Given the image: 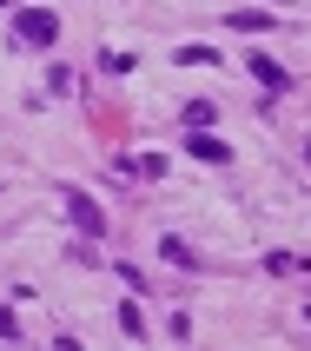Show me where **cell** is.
Returning <instances> with one entry per match:
<instances>
[{"label":"cell","mask_w":311,"mask_h":351,"mask_svg":"<svg viewBox=\"0 0 311 351\" xmlns=\"http://www.w3.org/2000/svg\"><path fill=\"white\" fill-rule=\"evenodd\" d=\"M0 338H7V345L20 338V325H14V312H7V305H0Z\"/></svg>","instance_id":"12"},{"label":"cell","mask_w":311,"mask_h":351,"mask_svg":"<svg viewBox=\"0 0 311 351\" xmlns=\"http://www.w3.org/2000/svg\"><path fill=\"white\" fill-rule=\"evenodd\" d=\"M245 66H252V80L265 86V93H285V86H292V73H285L272 53H245Z\"/></svg>","instance_id":"3"},{"label":"cell","mask_w":311,"mask_h":351,"mask_svg":"<svg viewBox=\"0 0 311 351\" xmlns=\"http://www.w3.org/2000/svg\"><path fill=\"white\" fill-rule=\"evenodd\" d=\"M60 206H66V219H73V232H86V239L106 232V213H99V199L86 193V186H60Z\"/></svg>","instance_id":"1"},{"label":"cell","mask_w":311,"mask_h":351,"mask_svg":"<svg viewBox=\"0 0 311 351\" xmlns=\"http://www.w3.org/2000/svg\"><path fill=\"white\" fill-rule=\"evenodd\" d=\"M179 66H219V60H225V53H219V47H199V40H192V47H179Z\"/></svg>","instance_id":"8"},{"label":"cell","mask_w":311,"mask_h":351,"mask_svg":"<svg viewBox=\"0 0 311 351\" xmlns=\"http://www.w3.org/2000/svg\"><path fill=\"white\" fill-rule=\"evenodd\" d=\"M179 119H186L192 133H212V126H219V106H212V99H186V113H179Z\"/></svg>","instance_id":"6"},{"label":"cell","mask_w":311,"mask_h":351,"mask_svg":"<svg viewBox=\"0 0 311 351\" xmlns=\"http://www.w3.org/2000/svg\"><path fill=\"white\" fill-rule=\"evenodd\" d=\"M159 252L173 258L179 272H199V252H192V245H186V239H159Z\"/></svg>","instance_id":"7"},{"label":"cell","mask_w":311,"mask_h":351,"mask_svg":"<svg viewBox=\"0 0 311 351\" xmlns=\"http://www.w3.org/2000/svg\"><path fill=\"white\" fill-rule=\"evenodd\" d=\"M133 173H139V179H166V153H139Z\"/></svg>","instance_id":"11"},{"label":"cell","mask_w":311,"mask_h":351,"mask_svg":"<svg viewBox=\"0 0 311 351\" xmlns=\"http://www.w3.org/2000/svg\"><path fill=\"white\" fill-rule=\"evenodd\" d=\"M113 325H119L126 338H146V318H139V305H133V298H126V305L113 312Z\"/></svg>","instance_id":"9"},{"label":"cell","mask_w":311,"mask_h":351,"mask_svg":"<svg viewBox=\"0 0 311 351\" xmlns=\"http://www.w3.org/2000/svg\"><path fill=\"white\" fill-rule=\"evenodd\" d=\"M139 60L133 53H113V47H99V73H133Z\"/></svg>","instance_id":"10"},{"label":"cell","mask_w":311,"mask_h":351,"mask_svg":"<svg viewBox=\"0 0 311 351\" xmlns=\"http://www.w3.org/2000/svg\"><path fill=\"white\" fill-rule=\"evenodd\" d=\"M186 153L206 159V166H232V146H225L219 133H192V139H186Z\"/></svg>","instance_id":"4"},{"label":"cell","mask_w":311,"mask_h":351,"mask_svg":"<svg viewBox=\"0 0 311 351\" xmlns=\"http://www.w3.org/2000/svg\"><path fill=\"white\" fill-rule=\"evenodd\" d=\"M14 14V34L27 40V47H53L60 40V14L53 7H7Z\"/></svg>","instance_id":"2"},{"label":"cell","mask_w":311,"mask_h":351,"mask_svg":"<svg viewBox=\"0 0 311 351\" xmlns=\"http://www.w3.org/2000/svg\"><path fill=\"white\" fill-rule=\"evenodd\" d=\"M225 27L232 34H272L278 20H272V7H238V14H225Z\"/></svg>","instance_id":"5"}]
</instances>
